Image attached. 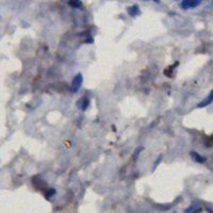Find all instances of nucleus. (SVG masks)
Returning <instances> with one entry per match:
<instances>
[{
  "mask_svg": "<svg viewBox=\"0 0 213 213\" xmlns=\"http://www.w3.org/2000/svg\"><path fill=\"white\" fill-rule=\"evenodd\" d=\"M83 82V76L82 74H77L76 77L74 78L72 83V93H77L79 90H80L81 85H82Z\"/></svg>",
  "mask_w": 213,
  "mask_h": 213,
  "instance_id": "nucleus-1",
  "label": "nucleus"
},
{
  "mask_svg": "<svg viewBox=\"0 0 213 213\" xmlns=\"http://www.w3.org/2000/svg\"><path fill=\"white\" fill-rule=\"evenodd\" d=\"M201 3L200 0H184L181 2V9L183 10H189V9H193L198 6Z\"/></svg>",
  "mask_w": 213,
  "mask_h": 213,
  "instance_id": "nucleus-2",
  "label": "nucleus"
},
{
  "mask_svg": "<svg viewBox=\"0 0 213 213\" xmlns=\"http://www.w3.org/2000/svg\"><path fill=\"white\" fill-rule=\"evenodd\" d=\"M212 101H213V91H211V93L208 95L207 98H205L203 101H201V103H199L197 106H198V108H205V106H209Z\"/></svg>",
  "mask_w": 213,
  "mask_h": 213,
  "instance_id": "nucleus-3",
  "label": "nucleus"
},
{
  "mask_svg": "<svg viewBox=\"0 0 213 213\" xmlns=\"http://www.w3.org/2000/svg\"><path fill=\"white\" fill-rule=\"evenodd\" d=\"M89 105H90V100L84 97V98L80 99V100L78 101V103H77V106H78V109H80V110L84 111V110H87V108L89 106Z\"/></svg>",
  "mask_w": 213,
  "mask_h": 213,
  "instance_id": "nucleus-4",
  "label": "nucleus"
},
{
  "mask_svg": "<svg viewBox=\"0 0 213 213\" xmlns=\"http://www.w3.org/2000/svg\"><path fill=\"white\" fill-rule=\"evenodd\" d=\"M128 13L130 16H137V15H140V13H141V11H140V8L137 6V4H134V6H130V8H128Z\"/></svg>",
  "mask_w": 213,
  "mask_h": 213,
  "instance_id": "nucleus-5",
  "label": "nucleus"
},
{
  "mask_svg": "<svg viewBox=\"0 0 213 213\" xmlns=\"http://www.w3.org/2000/svg\"><path fill=\"white\" fill-rule=\"evenodd\" d=\"M191 157H192V159H193L194 161H196V162H198V163H203L206 161V158L201 157L200 155H198V153H195V151H192Z\"/></svg>",
  "mask_w": 213,
  "mask_h": 213,
  "instance_id": "nucleus-6",
  "label": "nucleus"
},
{
  "mask_svg": "<svg viewBox=\"0 0 213 213\" xmlns=\"http://www.w3.org/2000/svg\"><path fill=\"white\" fill-rule=\"evenodd\" d=\"M142 151H143V147H137V148L135 149L134 153H133V159H134V160H137V158H139L140 153H141Z\"/></svg>",
  "mask_w": 213,
  "mask_h": 213,
  "instance_id": "nucleus-7",
  "label": "nucleus"
},
{
  "mask_svg": "<svg viewBox=\"0 0 213 213\" xmlns=\"http://www.w3.org/2000/svg\"><path fill=\"white\" fill-rule=\"evenodd\" d=\"M68 4L71 6H74V8H80L81 4H82V2H81V1H69Z\"/></svg>",
  "mask_w": 213,
  "mask_h": 213,
  "instance_id": "nucleus-8",
  "label": "nucleus"
},
{
  "mask_svg": "<svg viewBox=\"0 0 213 213\" xmlns=\"http://www.w3.org/2000/svg\"><path fill=\"white\" fill-rule=\"evenodd\" d=\"M201 210H203L201 208H197V209L194 210V211L192 212V213H201Z\"/></svg>",
  "mask_w": 213,
  "mask_h": 213,
  "instance_id": "nucleus-9",
  "label": "nucleus"
},
{
  "mask_svg": "<svg viewBox=\"0 0 213 213\" xmlns=\"http://www.w3.org/2000/svg\"><path fill=\"white\" fill-rule=\"evenodd\" d=\"M206 209H207V211L209 212V213H213V210L211 209V208H209V207H208V208H206Z\"/></svg>",
  "mask_w": 213,
  "mask_h": 213,
  "instance_id": "nucleus-10",
  "label": "nucleus"
}]
</instances>
